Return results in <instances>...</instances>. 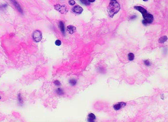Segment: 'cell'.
<instances>
[{"instance_id": "obj_1", "label": "cell", "mask_w": 168, "mask_h": 122, "mask_svg": "<svg viewBox=\"0 0 168 122\" xmlns=\"http://www.w3.org/2000/svg\"><path fill=\"white\" fill-rule=\"evenodd\" d=\"M120 10V5L116 0H111L107 9V12L110 17L112 18L113 16L117 14Z\"/></svg>"}, {"instance_id": "obj_3", "label": "cell", "mask_w": 168, "mask_h": 122, "mask_svg": "<svg viewBox=\"0 0 168 122\" xmlns=\"http://www.w3.org/2000/svg\"><path fill=\"white\" fill-rule=\"evenodd\" d=\"M32 37L35 42L37 43L40 42L41 40L42 37L41 32L39 30L35 31L33 33Z\"/></svg>"}, {"instance_id": "obj_19", "label": "cell", "mask_w": 168, "mask_h": 122, "mask_svg": "<svg viewBox=\"0 0 168 122\" xmlns=\"http://www.w3.org/2000/svg\"><path fill=\"white\" fill-rule=\"evenodd\" d=\"M18 98L19 102L20 103H23V100H22V97H21V96H20V94H18Z\"/></svg>"}, {"instance_id": "obj_6", "label": "cell", "mask_w": 168, "mask_h": 122, "mask_svg": "<svg viewBox=\"0 0 168 122\" xmlns=\"http://www.w3.org/2000/svg\"><path fill=\"white\" fill-rule=\"evenodd\" d=\"M72 11L74 13L78 14H81L83 11V8L79 5H77L76 6H75L73 8H72Z\"/></svg>"}, {"instance_id": "obj_23", "label": "cell", "mask_w": 168, "mask_h": 122, "mask_svg": "<svg viewBox=\"0 0 168 122\" xmlns=\"http://www.w3.org/2000/svg\"><path fill=\"white\" fill-rule=\"evenodd\" d=\"M0 99H1V96H0Z\"/></svg>"}, {"instance_id": "obj_17", "label": "cell", "mask_w": 168, "mask_h": 122, "mask_svg": "<svg viewBox=\"0 0 168 122\" xmlns=\"http://www.w3.org/2000/svg\"><path fill=\"white\" fill-rule=\"evenodd\" d=\"M144 64L146 66H149L151 65V63L148 60H145L144 61Z\"/></svg>"}, {"instance_id": "obj_22", "label": "cell", "mask_w": 168, "mask_h": 122, "mask_svg": "<svg viewBox=\"0 0 168 122\" xmlns=\"http://www.w3.org/2000/svg\"><path fill=\"white\" fill-rule=\"evenodd\" d=\"M144 0V1H147V0Z\"/></svg>"}, {"instance_id": "obj_2", "label": "cell", "mask_w": 168, "mask_h": 122, "mask_svg": "<svg viewBox=\"0 0 168 122\" xmlns=\"http://www.w3.org/2000/svg\"><path fill=\"white\" fill-rule=\"evenodd\" d=\"M142 14L144 18V20L142 21L143 24L146 25L147 24H151L153 22L154 20V17L152 14L148 13L147 12L144 13Z\"/></svg>"}, {"instance_id": "obj_12", "label": "cell", "mask_w": 168, "mask_h": 122, "mask_svg": "<svg viewBox=\"0 0 168 122\" xmlns=\"http://www.w3.org/2000/svg\"><path fill=\"white\" fill-rule=\"evenodd\" d=\"M128 58L129 61H133L135 59V55L133 53H130L128 55Z\"/></svg>"}, {"instance_id": "obj_7", "label": "cell", "mask_w": 168, "mask_h": 122, "mask_svg": "<svg viewBox=\"0 0 168 122\" xmlns=\"http://www.w3.org/2000/svg\"><path fill=\"white\" fill-rule=\"evenodd\" d=\"M10 1L12 2V3L13 4V5L15 6V7L17 10L18 11H19L21 13H23L22 9L21 7L20 4L17 2V1L16 0H10Z\"/></svg>"}, {"instance_id": "obj_15", "label": "cell", "mask_w": 168, "mask_h": 122, "mask_svg": "<svg viewBox=\"0 0 168 122\" xmlns=\"http://www.w3.org/2000/svg\"><path fill=\"white\" fill-rule=\"evenodd\" d=\"M76 83H77V81L75 79H70V81H69V83L72 85V86H74L76 84Z\"/></svg>"}, {"instance_id": "obj_9", "label": "cell", "mask_w": 168, "mask_h": 122, "mask_svg": "<svg viewBox=\"0 0 168 122\" xmlns=\"http://www.w3.org/2000/svg\"><path fill=\"white\" fill-rule=\"evenodd\" d=\"M96 116L95 115L92 113H91V114H89L88 115V122H94L95 120L96 119Z\"/></svg>"}, {"instance_id": "obj_13", "label": "cell", "mask_w": 168, "mask_h": 122, "mask_svg": "<svg viewBox=\"0 0 168 122\" xmlns=\"http://www.w3.org/2000/svg\"><path fill=\"white\" fill-rule=\"evenodd\" d=\"M56 92L59 95H63L64 94V92L63 90L61 88H58L56 90Z\"/></svg>"}, {"instance_id": "obj_16", "label": "cell", "mask_w": 168, "mask_h": 122, "mask_svg": "<svg viewBox=\"0 0 168 122\" xmlns=\"http://www.w3.org/2000/svg\"><path fill=\"white\" fill-rule=\"evenodd\" d=\"M55 44L57 46H60L62 44V42L60 40H57L55 42Z\"/></svg>"}, {"instance_id": "obj_4", "label": "cell", "mask_w": 168, "mask_h": 122, "mask_svg": "<svg viewBox=\"0 0 168 122\" xmlns=\"http://www.w3.org/2000/svg\"><path fill=\"white\" fill-rule=\"evenodd\" d=\"M54 9L57 11H59L60 13L64 14L66 13L68 11V9L67 7L65 5H60V4H56L54 5Z\"/></svg>"}, {"instance_id": "obj_5", "label": "cell", "mask_w": 168, "mask_h": 122, "mask_svg": "<svg viewBox=\"0 0 168 122\" xmlns=\"http://www.w3.org/2000/svg\"><path fill=\"white\" fill-rule=\"evenodd\" d=\"M126 103L125 102H120L116 103L113 105V109L116 111H118L122 108H124L126 106Z\"/></svg>"}, {"instance_id": "obj_21", "label": "cell", "mask_w": 168, "mask_h": 122, "mask_svg": "<svg viewBox=\"0 0 168 122\" xmlns=\"http://www.w3.org/2000/svg\"><path fill=\"white\" fill-rule=\"evenodd\" d=\"M90 2H94L95 1V0H88Z\"/></svg>"}, {"instance_id": "obj_14", "label": "cell", "mask_w": 168, "mask_h": 122, "mask_svg": "<svg viewBox=\"0 0 168 122\" xmlns=\"http://www.w3.org/2000/svg\"><path fill=\"white\" fill-rule=\"evenodd\" d=\"M82 3L83 4L86 5V6H89L90 5V2L88 0H80Z\"/></svg>"}, {"instance_id": "obj_20", "label": "cell", "mask_w": 168, "mask_h": 122, "mask_svg": "<svg viewBox=\"0 0 168 122\" xmlns=\"http://www.w3.org/2000/svg\"><path fill=\"white\" fill-rule=\"evenodd\" d=\"M75 2L74 0H69V4L70 5H73L74 4H75Z\"/></svg>"}, {"instance_id": "obj_18", "label": "cell", "mask_w": 168, "mask_h": 122, "mask_svg": "<svg viewBox=\"0 0 168 122\" xmlns=\"http://www.w3.org/2000/svg\"><path fill=\"white\" fill-rule=\"evenodd\" d=\"M53 83L56 86H60L61 85L60 82L59 80H55Z\"/></svg>"}, {"instance_id": "obj_8", "label": "cell", "mask_w": 168, "mask_h": 122, "mask_svg": "<svg viewBox=\"0 0 168 122\" xmlns=\"http://www.w3.org/2000/svg\"><path fill=\"white\" fill-rule=\"evenodd\" d=\"M66 30L70 34H72L76 31V27L72 25H69L67 27Z\"/></svg>"}, {"instance_id": "obj_11", "label": "cell", "mask_w": 168, "mask_h": 122, "mask_svg": "<svg viewBox=\"0 0 168 122\" xmlns=\"http://www.w3.org/2000/svg\"><path fill=\"white\" fill-rule=\"evenodd\" d=\"M167 39H168V37L167 36H163L159 39V42L160 43H164L167 40Z\"/></svg>"}, {"instance_id": "obj_10", "label": "cell", "mask_w": 168, "mask_h": 122, "mask_svg": "<svg viewBox=\"0 0 168 122\" xmlns=\"http://www.w3.org/2000/svg\"><path fill=\"white\" fill-rule=\"evenodd\" d=\"M59 27L61 30V32L64 35L65 34V28H64V23L62 21H60L59 23Z\"/></svg>"}]
</instances>
